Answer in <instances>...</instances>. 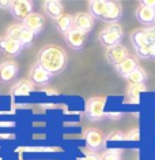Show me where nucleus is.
I'll list each match as a JSON object with an SVG mask.
<instances>
[{
    "instance_id": "f257e3e1",
    "label": "nucleus",
    "mask_w": 155,
    "mask_h": 160,
    "mask_svg": "<svg viewBox=\"0 0 155 160\" xmlns=\"http://www.w3.org/2000/svg\"><path fill=\"white\" fill-rule=\"evenodd\" d=\"M67 53L59 45H45L37 53V64L41 66L50 75H59L67 67Z\"/></svg>"
},
{
    "instance_id": "f03ea898",
    "label": "nucleus",
    "mask_w": 155,
    "mask_h": 160,
    "mask_svg": "<svg viewBox=\"0 0 155 160\" xmlns=\"http://www.w3.org/2000/svg\"><path fill=\"white\" fill-rule=\"evenodd\" d=\"M124 37V32L120 25H110V26L105 28L98 36L99 42L106 48L114 47L117 44H121V40Z\"/></svg>"
},
{
    "instance_id": "7ed1b4c3",
    "label": "nucleus",
    "mask_w": 155,
    "mask_h": 160,
    "mask_svg": "<svg viewBox=\"0 0 155 160\" xmlns=\"http://www.w3.org/2000/svg\"><path fill=\"white\" fill-rule=\"evenodd\" d=\"M6 36L16 40V41L21 42V45L25 48V47H29L31 42H33L35 34L31 33L29 29H26L22 23H21V25H11V26L7 28Z\"/></svg>"
},
{
    "instance_id": "20e7f679",
    "label": "nucleus",
    "mask_w": 155,
    "mask_h": 160,
    "mask_svg": "<svg viewBox=\"0 0 155 160\" xmlns=\"http://www.w3.org/2000/svg\"><path fill=\"white\" fill-rule=\"evenodd\" d=\"M8 10L15 19L22 21V22L31 12H34L33 3L29 2V0H11V6Z\"/></svg>"
},
{
    "instance_id": "39448f33",
    "label": "nucleus",
    "mask_w": 155,
    "mask_h": 160,
    "mask_svg": "<svg viewBox=\"0 0 155 160\" xmlns=\"http://www.w3.org/2000/svg\"><path fill=\"white\" fill-rule=\"evenodd\" d=\"M105 112V101L99 97H91L86 103V116L91 121H99Z\"/></svg>"
},
{
    "instance_id": "423d86ee",
    "label": "nucleus",
    "mask_w": 155,
    "mask_h": 160,
    "mask_svg": "<svg viewBox=\"0 0 155 160\" xmlns=\"http://www.w3.org/2000/svg\"><path fill=\"white\" fill-rule=\"evenodd\" d=\"M105 58H106L107 63L113 64V66L116 67L117 64H120L122 60H125L127 58H129L128 48L125 45H122V44H117L114 47H110V48L106 49Z\"/></svg>"
},
{
    "instance_id": "0eeeda50",
    "label": "nucleus",
    "mask_w": 155,
    "mask_h": 160,
    "mask_svg": "<svg viewBox=\"0 0 155 160\" xmlns=\"http://www.w3.org/2000/svg\"><path fill=\"white\" fill-rule=\"evenodd\" d=\"M29 78H30V82L33 85L37 86H45L52 81L53 75H50L48 71H45L41 66H38L37 63L34 64L33 67L30 68V72H29Z\"/></svg>"
},
{
    "instance_id": "6e6552de",
    "label": "nucleus",
    "mask_w": 155,
    "mask_h": 160,
    "mask_svg": "<svg viewBox=\"0 0 155 160\" xmlns=\"http://www.w3.org/2000/svg\"><path fill=\"white\" fill-rule=\"evenodd\" d=\"M86 40H87V33L79 30V29H76V28H72L71 30L66 34L67 44L75 51H79V49L83 48L84 44H86Z\"/></svg>"
},
{
    "instance_id": "1a4fd4ad",
    "label": "nucleus",
    "mask_w": 155,
    "mask_h": 160,
    "mask_svg": "<svg viewBox=\"0 0 155 160\" xmlns=\"http://www.w3.org/2000/svg\"><path fill=\"white\" fill-rule=\"evenodd\" d=\"M105 145V136L97 129H90L86 133V147L93 152H98Z\"/></svg>"
},
{
    "instance_id": "9d476101",
    "label": "nucleus",
    "mask_w": 155,
    "mask_h": 160,
    "mask_svg": "<svg viewBox=\"0 0 155 160\" xmlns=\"http://www.w3.org/2000/svg\"><path fill=\"white\" fill-rule=\"evenodd\" d=\"M22 25L26 29L31 32L34 34H39L45 28V18L42 14H38V12H31L26 19L22 22Z\"/></svg>"
},
{
    "instance_id": "9b49d317",
    "label": "nucleus",
    "mask_w": 155,
    "mask_h": 160,
    "mask_svg": "<svg viewBox=\"0 0 155 160\" xmlns=\"http://www.w3.org/2000/svg\"><path fill=\"white\" fill-rule=\"evenodd\" d=\"M19 72V67L15 62L6 60L0 64V82L2 83H10Z\"/></svg>"
},
{
    "instance_id": "f8f14e48",
    "label": "nucleus",
    "mask_w": 155,
    "mask_h": 160,
    "mask_svg": "<svg viewBox=\"0 0 155 160\" xmlns=\"http://www.w3.org/2000/svg\"><path fill=\"white\" fill-rule=\"evenodd\" d=\"M22 49L23 47L16 40L8 37V36L0 37V52L2 53H6V55H10V56H18L22 52Z\"/></svg>"
},
{
    "instance_id": "ddd939ff",
    "label": "nucleus",
    "mask_w": 155,
    "mask_h": 160,
    "mask_svg": "<svg viewBox=\"0 0 155 160\" xmlns=\"http://www.w3.org/2000/svg\"><path fill=\"white\" fill-rule=\"evenodd\" d=\"M94 22L95 19L89 12H78L76 15H74V28H76L82 32H86L87 34L94 28Z\"/></svg>"
},
{
    "instance_id": "4468645a",
    "label": "nucleus",
    "mask_w": 155,
    "mask_h": 160,
    "mask_svg": "<svg viewBox=\"0 0 155 160\" xmlns=\"http://www.w3.org/2000/svg\"><path fill=\"white\" fill-rule=\"evenodd\" d=\"M135 15H136V19H138L140 23L147 25V28L155 25V10L154 8H150V7L140 3V6L136 8Z\"/></svg>"
},
{
    "instance_id": "2eb2a0df",
    "label": "nucleus",
    "mask_w": 155,
    "mask_h": 160,
    "mask_svg": "<svg viewBox=\"0 0 155 160\" xmlns=\"http://www.w3.org/2000/svg\"><path fill=\"white\" fill-rule=\"evenodd\" d=\"M122 17V7L120 3L117 2H109V7H107L105 15H103L102 21L110 25H116Z\"/></svg>"
},
{
    "instance_id": "dca6fc26",
    "label": "nucleus",
    "mask_w": 155,
    "mask_h": 160,
    "mask_svg": "<svg viewBox=\"0 0 155 160\" xmlns=\"http://www.w3.org/2000/svg\"><path fill=\"white\" fill-rule=\"evenodd\" d=\"M107 7H109V2H106V0H90L89 2V14L94 18V19L102 21Z\"/></svg>"
},
{
    "instance_id": "f3484780",
    "label": "nucleus",
    "mask_w": 155,
    "mask_h": 160,
    "mask_svg": "<svg viewBox=\"0 0 155 160\" xmlns=\"http://www.w3.org/2000/svg\"><path fill=\"white\" fill-rule=\"evenodd\" d=\"M42 7H44L45 14L49 18H52L53 21L64 14V6L60 0H46V2H44Z\"/></svg>"
},
{
    "instance_id": "a211bd4d",
    "label": "nucleus",
    "mask_w": 155,
    "mask_h": 160,
    "mask_svg": "<svg viewBox=\"0 0 155 160\" xmlns=\"http://www.w3.org/2000/svg\"><path fill=\"white\" fill-rule=\"evenodd\" d=\"M55 28L61 34H67L74 28V15L71 14H63L57 19H55Z\"/></svg>"
},
{
    "instance_id": "6ab92c4d",
    "label": "nucleus",
    "mask_w": 155,
    "mask_h": 160,
    "mask_svg": "<svg viewBox=\"0 0 155 160\" xmlns=\"http://www.w3.org/2000/svg\"><path fill=\"white\" fill-rule=\"evenodd\" d=\"M139 64H138V60L135 59V58H127L125 60H122L120 64H117L116 66V70L117 72L121 75V77H124V78H127L131 72L135 70L136 67H138Z\"/></svg>"
},
{
    "instance_id": "aec40b11",
    "label": "nucleus",
    "mask_w": 155,
    "mask_h": 160,
    "mask_svg": "<svg viewBox=\"0 0 155 160\" xmlns=\"http://www.w3.org/2000/svg\"><path fill=\"white\" fill-rule=\"evenodd\" d=\"M125 79H127V81L129 82V85L144 83V82H146V79H147V72H146V70H144V68H142L140 66H138Z\"/></svg>"
},
{
    "instance_id": "412c9836",
    "label": "nucleus",
    "mask_w": 155,
    "mask_h": 160,
    "mask_svg": "<svg viewBox=\"0 0 155 160\" xmlns=\"http://www.w3.org/2000/svg\"><path fill=\"white\" fill-rule=\"evenodd\" d=\"M131 41L135 48H142V47L148 45V38H147L146 33H144V29H138V30L132 32L131 34Z\"/></svg>"
},
{
    "instance_id": "4be33fe9",
    "label": "nucleus",
    "mask_w": 155,
    "mask_h": 160,
    "mask_svg": "<svg viewBox=\"0 0 155 160\" xmlns=\"http://www.w3.org/2000/svg\"><path fill=\"white\" fill-rule=\"evenodd\" d=\"M146 90V85L144 83H136V85H129V88L127 90V96L129 97L131 103H138L140 93Z\"/></svg>"
},
{
    "instance_id": "5701e85b",
    "label": "nucleus",
    "mask_w": 155,
    "mask_h": 160,
    "mask_svg": "<svg viewBox=\"0 0 155 160\" xmlns=\"http://www.w3.org/2000/svg\"><path fill=\"white\" fill-rule=\"evenodd\" d=\"M135 49H136V55L140 59H154L155 58V42H150L148 45Z\"/></svg>"
},
{
    "instance_id": "b1692460",
    "label": "nucleus",
    "mask_w": 155,
    "mask_h": 160,
    "mask_svg": "<svg viewBox=\"0 0 155 160\" xmlns=\"http://www.w3.org/2000/svg\"><path fill=\"white\" fill-rule=\"evenodd\" d=\"M33 89H34V85L31 82H29V81H21V82H18L16 85L14 86V93L22 96V94L30 93Z\"/></svg>"
},
{
    "instance_id": "393cba45",
    "label": "nucleus",
    "mask_w": 155,
    "mask_h": 160,
    "mask_svg": "<svg viewBox=\"0 0 155 160\" xmlns=\"http://www.w3.org/2000/svg\"><path fill=\"white\" fill-rule=\"evenodd\" d=\"M99 160H121V155L118 151H105L101 153Z\"/></svg>"
},
{
    "instance_id": "a878e982",
    "label": "nucleus",
    "mask_w": 155,
    "mask_h": 160,
    "mask_svg": "<svg viewBox=\"0 0 155 160\" xmlns=\"http://www.w3.org/2000/svg\"><path fill=\"white\" fill-rule=\"evenodd\" d=\"M124 138H125V134H122L120 130H114V132H112L106 137V140L107 141H122Z\"/></svg>"
},
{
    "instance_id": "bb28decb",
    "label": "nucleus",
    "mask_w": 155,
    "mask_h": 160,
    "mask_svg": "<svg viewBox=\"0 0 155 160\" xmlns=\"http://www.w3.org/2000/svg\"><path fill=\"white\" fill-rule=\"evenodd\" d=\"M144 33H146L148 42H155V25L154 26H148L144 29Z\"/></svg>"
},
{
    "instance_id": "cd10ccee",
    "label": "nucleus",
    "mask_w": 155,
    "mask_h": 160,
    "mask_svg": "<svg viewBox=\"0 0 155 160\" xmlns=\"http://www.w3.org/2000/svg\"><path fill=\"white\" fill-rule=\"evenodd\" d=\"M124 140H139V130H133V132L127 134Z\"/></svg>"
},
{
    "instance_id": "c85d7f7f",
    "label": "nucleus",
    "mask_w": 155,
    "mask_h": 160,
    "mask_svg": "<svg viewBox=\"0 0 155 160\" xmlns=\"http://www.w3.org/2000/svg\"><path fill=\"white\" fill-rule=\"evenodd\" d=\"M10 6H11V0H2L0 2V8L3 10H8Z\"/></svg>"
},
{
    "instance_id": "c756f323",
    "label": "nucleus",
    "mask_w": 155,
    "mask_h": 160,
    "mask_svg": "<svg viewBox=\"0 0 155 160\" xmlns=\"http://www.w3.org/2000/svg\"><path fill=\"white\" fill-rule=\"evenodd\" d=\"M142 4L150 7V8H154L155 10V0H143V2H140Z\"/></svg>"
},
{
    "instance_id": "7c9ffc66",
    "label": "nucleus",
    "mask_w": 155,
    "mask_h": 160,
    "mask_svg": "<svg viewBox=\"0 0 155 160\" xmlns=\"http://www.w3.org/2000/svg\"><path fill=\"white\" fill-rule=\"evenodd\" d=\"M79 160H99V158L97 155H89L84 159H79Z\"/></svg>"
}]
</instances>
